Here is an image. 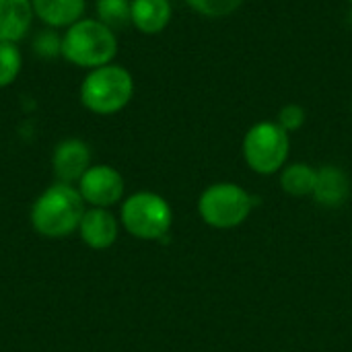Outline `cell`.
<instances>
[{
    "label": "cell",
    "instance_id": "cell-12",
    "mask_svg": "<svg viewBox=\"0 0 352 352\" xmlns=\"http://www.w3.org/2000/svg\"><path fill=\"white\" fill-rule=\"evenodd\" d=\"M311 196L322 206H328V208L342 206L349 198L346 173L334 165H326V167L318 169V182H316V190Z\"/></svg>",
    "mask_w": 352,
    "mask_h": 352
},
{
    "label": "cell",
    "instance_id": "cell-7",
    "mask_svg": "<svg viewBox=\"0 0 352 352\" xmlns=\"http://www.w3.org/2000/svg\"><path fill=\"white\" fill-rule=\"evenodd\" d=\"M78 192L93 208H109L124 196V177L109 165H91L78 182Z\"/></svg>",
    "mask_w": 352,
    "mask_h": 352
},
{
    "label": "cell",
    "instance_id": "cell-14",
    "mask_svg": "<svg viewBox=\"0 0 352 352\" xmlns=\"http://www.w3.org/2000/svg\"><path fill=\"white\" fill-rule=\"evenodd\" d=\"M316 182H318V169L305 163L289 165L280 173V186L291 196H311L316 190Z\"/></svg>",
    "mask_w": 352,
    "mask_h": 352
},
{
    "label": "cell",
    "instance_id": "cell-13",
    "mask_svg": "<svg viewBox=\"0 0 352 352\" xmlns=\"http://www.w3.org/2000/svg\"><path fill=\"white\" fill-rule=\"evenodd\" d=\"M87 0H31L33 12L47 27H70L82 19Z\"/></svg>",
    "mask_w": 352,
    "mask_h": 352
},
{
    "label": "cell",
    "instance_id": "cell-9",
    "mask_svg": "<svg viewBox=\"0 0 352 352\" xmlns=\"http://www.w3.org/2000/svg\"><path fill=\"white\" fill-rule=\"evenodd\" d=\"M78 233L91 250H107L118 239V221L107 208H91L85 210Z\"/></svg>",
    "mask_w": 352,
    "mask_h": 352
},
{
    "label": "cell",
    "instance_id": "cell-17",
    "mask_svg": "<svg viewBox=\"0 0 352 352\" xmlns=\"http://www.w3.org/2000/svg\"><path fill=\"white\" fill-rule=\"evenodd\" d=\"M245 0H186L190 8L208 19H223L233 14Z\"/></svg>",
    "mask_w": 352,
    "mask_h": 352
},
{
    "label": "cell",
    "instance_id": "cell-3",
    "mask_svg": "<svg viewBox=\"0 0 352 352\" xmlns=\"http://www.w3.org/2000/svg\"><path fill=\"white\" fill-rule=\"evenodd\" d=\"M134 95L132 74L118 64L93 68L80 82V103L97 116H113L122 111Z\"/></svg>",
    "mask_w": 352,
    "mask_h": 352
},
{
    "label": "cell",
    "instance_id": "cell-2",
    "mask_svg": "<svg viewBox=\"0 0 352 352\" xmlns=\"http://www.w3.org/2000/svg\"><path fill=\"white\" fill-rule=\"evenodd\" d=\"M118 54V37L99 19H80L66 27L62 35V56L78 68H99L111 64Z\"/></svg>",
    "mask_w": 352,
    "mask_h": 352
},
{
    "label": "cell",
    "instance_id": "cell-8",
    "mask_svg": "<svg viewBox=\"0 0 352 352\" xmlns=\"http://www.w3.org/2000/svg\"><path fill=\"white\" fill-rule=\"evenodd\" d=\"M52 167L62 184H74L80 182V177L91 167V148L80 138H66L62 140L52 157Z\"/></svg>",
    "mask_w": 352,
    "mask_h": 352
},
{
    "label": "cell",
    "instance_id": "cell-18",
    "mask_svg": "<svg viewBox=\"0 0 352 352\" xmlns=\"http://www.w3.org/2000/svg\"><path fill=\"white\" fill-rule=\"evenodd\" d=\"M283 130L287 132H295L305 124V109L297 103H289L278 111V122H276Z\"/></svg>",
    "mask_w": 352,
    "mask_h": 352
},
{
    "label": "cell",
    "instance_id": "cell-16",
    "mask_svg": "<svg viewBox=\"0 0 352 352\" xmlns=\"http://www.w3.org/2000/svg\"><path fill=\"white\" fill-rule=\"evenodd\" d=\"M97 14L107 27H122L130 23V0H97Z\"/></svg>",
    "mask_w": 352,
    "mask_h": 352
},
{
    "label": "cell",
    "instance_id": "cell-4",
    "mask_svg": "<svg viewBox=\"0 0 352 352\" xmlns=\"http://www.w3.org/2000/svg\"><path fill=\"white\" fill-rule=\"evenodd\" d=\"M173 212L165 198L153 192H136L122 204V225L136 239L155 241L171 229Z\"/></svg>",
    "mask_w": 352,
    "mask_h": 352
},
{
    "label": "cell",
    "instance_id": "cell-1",
    "mask_svg": "<svg viewBox=\"0 0 352 352\" xmlns=\"http://www.w3.org/2000/svg\"><path fill=\"white\" fill-rule=\"evenodd\" d=\"M85 214V200L70 184H54L47 188L31 208L33 229L50 239L68 237L80 225Z\"/></svg>",
    "mask_w": 352,
    "mask_h": 352
},
{
    "label": "cell",
    "instance_id": "cell-6",
    "mask_svg": "<svg viewBox=\"0 0 352 352\" xmlns=\"http://www.w3.org/2000/svg\"><path fill=\"white\" fill-rule=\"evenodd\" d=\"M252 196L235 184H214L206 188L198 200L202 221L214 229L239 227L252 212Z\"/></svg>",
    "mask_w": 352,
    "mask_h": 352
},
{
    "label": "cell",
    "instance_id": "cell-19",
    "mask_svg": "<svg viewBox=\"0 0 352 352\" xmlns=\"http://www.w3.org/2000/svg\"><path fill=\"white\" fill-rule=\"evenodd\" d=\"M35 52L39 56H56V54H62V37H58L54 31H41L35 37Z\"/></svg>",
    "mask_w": 352,
    "mask_h": 352
},
{
    "label": "cell",
    "instance_id": "cell-11",
    "mask_svg": "<svg viewBox=\"0 0 352 352\" xmlns=\"http://www.w3.org/2000/svg\"><path fill=\"white\" fill-rule=\"evenodd\" d=\"M171 21L169 0H132L130 23L144 35H157L165 31Z\"/></svg>",
    "mask_w": 352,
    "mask_h": 352
},
{
    "label": "cell",
    "instance_id": "cell-15",
    "mask_svg": "<svg viewBox=\"0 0 352 352\" xmlns=\"http://www.w3.org/2000/svg\"><path fill=\"white\" fill-rule=\"evenodd\" d=\"M23 68V54L16 43L0 41V89L10 87Z\"/></svg>",
    "mask_w": 352,
    "mask_h": 352
},
{
    "label": "cell",
    "instance_id": "cell-20",
    "mask_svg": "<svg viewBox=\"0 0 352 352\" xmlns=\"http://www.w3.org/2000/svg\"><path fill=\"white\" fill-rule=\"evenodd\" d=\"M349 2H352V0H349Z\"/></svg>",
    "mask_w": 352,
    "mask_h": 352
},
{
    "label": "cell",
    "instance_id": "cell-10",
    "mask_svg": "<svg viewBox=\"0 0 352 352\" xmlns=\"http://www.w3.org/2000/svg\"><path fill=\"white\" fill-rule=\"evenodd\" d=\"M31 0H0V41H21L33 21Z\"/></svg>",
    "mask_w": 352,
    "mask_h": 352
},
{
    "label": "cell",
    "instance_id": "cell-5",
    "mask_svg": "<svg viewBox=\"0 0 352 352\" xmlns=\"http://www.w3.org/2000/svg\"><path fill=\"white\" fill-rule=\"evenodd\" d=\"M289 151V132L283 130L276 122H260L252 126L243 138L245 163L260 175L280 171L287 163Z\"/></svg>",
    "mask_w": 352,
    "mask_h": 352
}]
</instances>
